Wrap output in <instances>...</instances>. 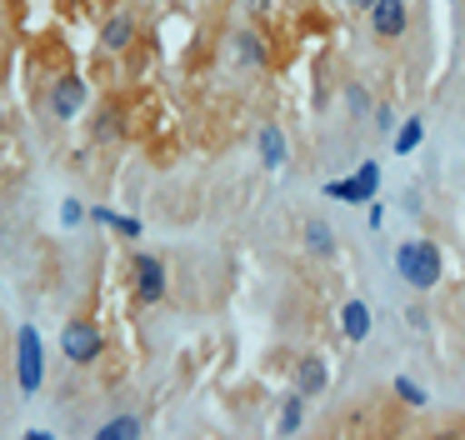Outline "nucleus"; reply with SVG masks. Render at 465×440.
I'll return each mask as SVG.
<instances>
[{
	"mask_svg": "<svg viewBox=\"0 0 465 440\" xmlns=\"http://www.w3.org/2000/svg\"><path fill=\"white\" fill-rule=\"evenodd\" d=\"M375 185H381V170L361 165L351 180H331V185H325V195H335V200H371Z\"/></svg>",
	"mask_w": 465,
	"mask_h": 440,
	"instance_id": "nucleus-5",
	"label": "nucleus"
},
{
	"mask_svg": "<svg viewBox=\"0 0 465 440\" xmlns=\"http://www.w3.org/2000/svg\"><path fill=\"white\" fill-rule=\"evenodd\" d=\"M125 435H141V420L135 415H121V420H111V425L101 430V440H125Z\"/></svg>",
	"mask_w": 465,
	"mask_h": 440,
	"instance_id": "nucleus-14",
	"label": "nucleus"
},
{
	"mask_svg": "<svg viewBox=\"0 0 465 440\" xmlns=\"http://www.w3.org/2000/svg\"><path fill=\"white\" fill-rule=\"evenodd\" d=\"M295 425H301V400H291V405L281 410V430H285V435H291Z\"/></svg>",
	"mask_w": 465,
	"mask_h": 440,
	"instance_id": "nucleus-16",
	"label": "nucleus"
},
{
	"mask_svg": "<svg viewBox=\"0 0 465 440\" xmlns=\"http://www.w3.org/2000/svg\"><path fill=\"white\" fill-rule=\"evenodd\" d=\"M131 35H135V25H131V20H125V15H115L111 25H105L101 45H105V50H125V45H131Z\"/></svg>",
	"mask_w": 465,
	"mask_h": 440,
	"instance_id": "nucleus-11",
	"label": "nucleus"
},
{
	"mask_svg": "<svg viewBox=\"0 0 465 440\" xmlns=\"http://www.w3.org/2000/svg\"><path fill=\"white\" fill-rule=\"evenodd\" d=\"M355 5H365V10H371V5H375V0H355Z\"/></svg>",
	"mask_w": 465,
	"mask_h": 440,
	"instance_id": "nucleus-18",
	"label": "nucleus"
},
{
	"mask_svg": "<svg viewBox=\"0 0 465 440\" xmlns=\"http://www.w3.org/2000/svg\"><path fill=\"white\" fill-rule=\"evenodd\" d=\"M395 270H401L405 285L430 290L440 280V250L430 240H405V245H395Z\"/></svg>",
	"mask_w": 465,
	"mask_h": 440,
	"instance_id": "nucleus-1",
	"label": "nucleus"
},
{
	"mask_svg": "<svg viewBox=\"0 0 465 440\" xmlns=\"http://www.w3.org/2000/svg\"><path fill=\"white\" fill-rule=\"evenodd\" d=\"M420 135H425V130H420V120H405V130L395 135V150H401V155H411V150L420 145Z\"/></svg>",
	"mask_w": 465,
	"mask_h": 440,
	"instance_id": "nucleus-15",
	"label": "nucleus"
},
{
	"mask_svg": "<svg viewBox=\"0 0 465 440\" xmlns=\"http://www.w3.org/2000/svg\"><path fill=\"white\" fill-rule=\"evenodd\" d=\"M61 350L75 365H91V360L101 355V330H95L91 320H71V325L61 330Z\"/></svg>",
	"mask_w": 465,
	"mask_h": 440,
	"instance_id": "nucleus-2",
	"label": "nucleus"
},
{
	"mask_svg": "<svg viewBox=\"0 0 465 440\" xmlns=\"http://www.w3.org/2000/svg\"><path fill=\"white\" fill-rule=\"evenodd\" d=\"M301 390L305 395L325 390V360H301Z\"/></svg>",
	"mask_w": 465,
	"mask_h": 440,
	"instance_id": "nucleus-13",
	"label": "nucleus"
},
{
	"mask_svg": "<svg viewBox=\"0 0 465 440\" xmlns=\"http://www.w3.org/2000/svg\"><path fill=\"white\" fill-rule=\"evenodd\" d=\"M231 45H235V60H245V65H261V60H265L261 35H251V30H241V35H235Z\"/></svg>",
	"mask_w": 465,
	"mask_h": 440,
	"instance_id": "nucleus-12",
	"label": "nucleus"
},
{
	"mask_svg": "<svg viewBox=\"0 0 465 440\" xmlns=\"http://www.w3.org/2000/svg\"><path fill=\"white\" fill-rule=\"evenodd\" d=\"M341 320H345V335H351V340H365V335H371V310H365V300H351Z\"/></svg>",
	"mask_w": 465,
	"mask_h": 440,
	"instance_id": "nucleus-9",
	"label": "nucleus"
},
{
	"mask_svg": "<svg viewBox=\"0 0 465 440\" xmlns=\"http://www.w3.org/2000/svg\"><path fill=\"white\" fill-rule=\"evenodd\" d=\"M15 345H21V390H41L45 380V360H41V335H35L31 325H21V335H15Z\"/></svg>",
	"mask_w": 465,
	"mask_h": 440,
	"instance_id": "nucleus-3",
	"label": "nucleus"
},
{
	"mask_svg": "<svg viewBox=\"0 0 465 440\" xmlns=\"http://www.w3.org/2000/svg\"><path fill=\"white\" fill-rule=\"evenodd\" d=\"M85 95H91V90H85V80L65 75V80H55V85H51V110H55L61 120H71V115H81Z\"/></svg>",
	"mask_w": 465,
	"mask_h": 440,
	"instance_id": "nucleus-6",
	"label": "nucleus"
},
{
	"mask_svg": "<svg viewBox=\"0 0 465 440\" xmlns=\"http://www.w3.org/2000/svg\"><path fill=\"white\" fill-rule=\"evenodd\" d=\"M395 390H401V395L411 400V405H420V400H425V390H420V385H411V380H395Z\"/></svg>",
	"mask_w": 465,
	"mask_h": 440,
	"instance_id": "nucleus-17",
	"label": "nucleus"
},
{
	"mask_svg": "<svg viewBox=\"0 0 465 440\" xmlns=\"http://www.w3.org/2000/svg\"><path fill=\"white\" fill-rule=\"evenodd\" d=\"M261 160H265V165H285V140H281V130H275V125H265L261 130Z\"/></svg>",
	"mask_w": 465,
	"mask_h": 440,
	"instance_id": "nucleus-10",
	"label": "nucleus"
},
{
	"mask_svg": "<svg viewBox=\"0 0 465 440\" xmlns=\"http://www.w3.org/2000/svg\"><path fill=\"white\" fill-rule=\"evenodd\" d=\"M371 25H375V35H385V40L405 35V25H411V5H405V0H375Z\"/></svg>",
	"mask_w": 465,
	"mask_h": 440,
	"instance_id": "nucleus-4",
	"label": "nucleus"
},
{
	"mask_svg": "<svg viewBox=\"0 0 465 440\" xmlns=\"http://www.w3.org/2000/svg\"><path fill=\"white\" fill-rule=\"evenodd\" d=\"M305 245H311L315 255H335V230L325 225V220H305Z\"/></svg>",
	"mask_w": 465,
	"mask_h": 440,
	"instance_id": "nucleus-8",
	"label": "nucleus"
},
{
	"mask_svg": "<svg viewBox=\"0 0 465 440\" xmlns=\"http://www.w3.org/2000/svg\"><path fill=\"white\" fill-rule=\"evenodd\" d=\"M135 290H141V300L165 295V265L155 255H135Z\"/></svg>",
	"mask_w": 465,
	"mask_h": 440,
	"instance_id": "nucleus-7",
	"label": "nucleus"
}]
</instances>
